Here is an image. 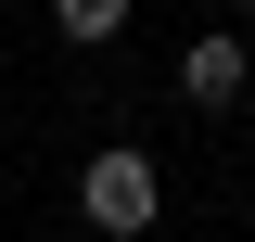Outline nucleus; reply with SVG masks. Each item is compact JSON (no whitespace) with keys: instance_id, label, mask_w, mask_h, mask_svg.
<instances>
[{"instance_id":"nucleus-2","label":"nucleus","mask_w":255,"mask_h":242,"mask_svg":"<svg viewBox=\"0 0 255 242\" xmlns=\"http://www.w3.org/2000/svg\"><path fill=\"white\" fill-rule=\"evenodd\" d=\"M179 90H191V102H243V90H255V51H243L230 26L191 38V51H179Z\"/></svg>"},{"instance_id":"nucleus-4","label":"nucleus","mask_w":255,"mask_h":242,"mask_svg":"<svg viewBox=\"0 0 255 242\" xmlns=\"http://www.w3.org/2000/svg\"><path fill=\"white\" fill-rule=\"evenodd\" d=\"M243 13H255V0H243Z\"/></svg>"},{"instance_id":"nucleus-1","label":"nucleus","mask_w":255,"mask_h":242,"mask_svg":"<svg viewBox=\"0 0 255 242\" xmlns=\"http://www.w3.org/2000/svg\"><path fill=\"white\" fill-rule=\"evenodd\" d=\"M77 204L102 217V230H153V166H140V153H90V179H77Z\"/></svg>"},{"instance_id":"nucleus-3","label":"nucleus","mask_w":255,"mask_h":242,"mask_svg":"<svg viewBox=\"0 0 255 242\" xmlns=\"http://www.w3.org/2000/svg\"><path fill=\"white\" fill-rule=\"evenodd\" d=\"M128 13H140V0H51V26L77 38V51H102V38H128Z\"/></svg>"}]
</instances>
